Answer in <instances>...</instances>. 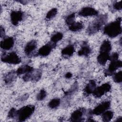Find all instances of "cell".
<instances>
[{
	"label": "cell",
	"mask_w": 122,
	"mask_h": 122,
	"mask_svg": "<svg viewBox=\"0 0 122 122\" xmlns=\"http://www.w3.org/2000/svg\"><path fill=\"white\" fill-rule=\"evenodd\" d=\"M46 95H47L46 92L44 90L42 89L40 91V92L37 94V99L39 101L43 100L46 97Z\"/></svg>",
	"instance_id": "29"
},
{
	"label": "cell",
	"mask_w": 122,
	"mask_h": 122,
	"mask_svg": "<svg viewBox=\"0 0 122 122\" xmlns=\"http://www.w3.org/2000/svg\"><path fill=\"white\" fill-rule=\"evenodd\" d=\"M65 78H66L67 79L70 78H71L72 77V74L71 72H67L65 74Z\"/></svg>",
	"instance_id": "34"
},
{
	"label": "cell",
	"mask_w": 122,
	"mask_h": 122,
	"mask_svg": "<svg viewBox=\"0 0 122 122\" xmlns=\"http://www.w3.org/2000/svg\"><path fill=\"white\" fill-rule=\"evenodd\" d=\"M119 58V54L117 52L113 53L111 56H110L109 60L110 61H114L118 60Z\"/></svg>",
	"instance_id": "32"
},
{
	"label": "cell",
	"mask_w": 122,
	"mask_h": 122,
	"mask_svg": "<svg viewBox=\"0 0 122 122\" xmlns=\"http://www.w3.org/2000/svg\"><path fill=\"white\" fill-rule=\"evenodd\" d=\"M63 38V34L61 32H57L52 36L51 39V41L56 43L58 41L61 40Z\"/></svg>",
	"instance_id": "25"
},
{
	"label": "cell",
	"mask_w": 122,
	"mask_h": 122,
	"mask_svg": "<svg viewBox=\"0 0 122 122\" xmlns=\"http://www.w3.org/2000/svg\"><path fill=\"white\" fill-rule=\"evenodd\" d=\"M42 74L41 71L40 70H33L32 71L26 73L22 78L24 81H38L41 78Z\"/></svg>",
	"instance_id": "7"
},
{
	"label": "cell",
	"mask_w": 122,
	"mask_h": 122,
	"mask_svg": "<svg viewBox=\"0 0 122 122\" xmlns=\"http://www.w3.org/2000/svg\"><path fill=\"white\" fill-rule=\"evenodd\" d=\"M61 103V100L59 98L52 99L48 103V106L51 109H55L58 107Z\"/></svg>",
	"instance_id": "24"
},
{
	"label": "cell",
	"mask_w": 122,
	"mask_h": 122,
	"mask_svg": "<svg viewBox=\"0 0 122 122\" xmlns=\"http://www.w3.org/2000/svg\"><path fill=\"white\" fill-rule=\"evenodd\" d=\"M35 106L28 105L24 106L17 111V119L19 122H23L29 118L34 112Z\"/></svg>",
	"instance_id": "3"
},
{
	"label": "cell",
	"mask_w": 122,
	"mask_h": 122,
	"mask_svg": "<svg viewBox=\"0 0 122 122\" xmlns=\"http://www.w3.org/2000/svg\"><path fill=\"white\" fill-rule=\"evenodd\" d=\"M83 25L82 23L80 22H74L70 25L69 29L72 31H77L81 30L83 28Z\"/></svg>",
	"instance_id": "21"
},
{
	"label": "cell",
	"mask_w": 122,
	"mask_h": 122,
	"mask_svg": "<svg viewBox=\"0 0 122 122\" xmlns=\"http://www.w3.org/2000/svg\"><path fill=\"white\" fill-rule=\"evenodd\" d=\"M122 19L118 18L115 21L107 24L103 28V33L110 38H114L122 32Z\"/></svg>",
	"instance_id": "1"
},
{
	"label": "cell",
	"mask_w": 122,
	"mask_h": 122,
	"mask_svg": "<svg viewBox=\"0 0 122 122\" xmlns=\"http://www.w3.org/2000/svg\"><path fill=\"white\" fill-rule=\"evenodd\" d=\"M74 47L72 45H69L61 51V55L64 56L71 57L74 52Z\"/></svg>",
	"instance_id": "19"
},
{
	"label": "cell",
	"mask_w": 122,
	"mask_h": 122,
	"mask_svg": "<svg viewBox=\"0 0 122 122\" xmlns=\"http://www.w3.org/2000/svg\"><path fill=\"white\" fill-rule=\"evenodd\" d=\"M111 89V85L108 83H105L99 87H96L92 94L95 97H101L105 93L109 92Z\"/></svg>",
	"instance_id": "6"
},
{
	"label": "cell",
	"mask_w": 122,
	"mask_h": 122,
	"mask_svg": "<svg viewBox=\"0 0 122 122\" xmlns=\"http://www.w3.org/2000/svg\"><path fill=\"white\" fill-rule=\"evenodd\" d=\"M14 39L12 37H6L0 43V47L4 50H10L13 47Z\"/></svg>",
	"instance_id": "13"
},
{
	"label": "cell",
	"mask_w": 122,
	"mask_h": 122,
	"mask_svg": "<svg viewBox=\"0 0 122 122\" xmlns=\"http://www.w3.org/2000/svg\"><path fill=\"white\" fill-rule=\"evenodd\" d=\"M56 45V43H53L51 41L48 42L45 45L42 46L38 51V54L40 56L45 57L50 54L52 50L55 48Z\"/></svg>",
	"instance_id": "8"
},
{
	"label": "cell",
	"mask_w": 122,
	"mask_h": 122,
	"mask_svg": "<svg viewBox=\"0 0 122 122\" xmlns=\"http://www.w3.org/2000/svg\"><path fill=\"white\" fill-rule=\"evenodd\" d=\"M109 53L105 52H99V54L97 57V61L99 64L104 65L106 63L107 61L109 60Z\"/></svg>",
	"instance_id": "18"
},
{
	"label": "cell",
	"mask_w": 122,
	"mask_h": 122,
	"mask_svg": "<svg viewBox=\"0 0 122 122\" xmlns=\"http://www.w3.org/2000/svg\"><path fill=\"white\" fill-rule=\"evenodd\" d=\"M23 13L20 10L12 11L10 15V21L11 23L16 26L23 19Z\"/></svg>",
	"instance_id": "10"
},
{
	"label": "cell",
	"mask_w": 122,
	"mask_h": 122,
	"mask_svg": "<svg viewBox=\"0 0 122 122\" xmlns=\"http://www.w3.org/2000/svg\"><path fill=\"white\" fill-rule=\"evenodd\" d=\"M79 15L83 17L96 16L98 14V11L94 8L91 7H85L81 9L78 13Z\"/></svg>",
	"instance_id": "11"
},
{
	"label": "cell",
	"mask_w": 122,
	"mask_h": 122,
	"mask_svg": "<svg viewBox=\"0 0 122 122\" xmlns=\"http://www.w3.org/2000/svg\"><path fill=\"white\" fill-rule=\"evenodd\" d=\"M122 117H120L119 118H118L117 119V120H116V121H118V122H122Z\"/></svg>",
	"instance_id": "36"
},
{
	"label": "cell",
	"mask_w": 122,
	"mask_h": 122,
	"mask_svg": "<svg viewBox=\"0 0 122 122\" xmlns=\"http://www.w3.org/2000/svg\"><path fill=\"white\" fill-rule=\"evenodd\" d=\"M111 103L109 101H105L102 102L97 106L92 111L93 114L98 115L102 114L104 112L107 111L110 107Z\"/></svg>",
	"instance_id": "9"
},
{
	"label": "cell",
	"mask_w": 122,
	"mask_h": 122,
	"mask_svg": "<svg viewBox=\"0 0 122 122\" xmlns=\"http://www.w3.org/2000/svg\"><path fill=\"white\" fill-rule=\"evenodd\" d=\"M112 50V44L108 40L104 41L100 48V52H105L109 53Z\"/></svg>",
	"instance_id": "17"
},
{
	"label": "cell",
	"mask_w": 122,
	"mask_h": 122,
	"mask_svg": "<svg viewBox=\"0 0 122 122\" xmlns=\"http://www.w3.org/2000/svg\"><path fill=\"white\" fill-rule=\"evenodd\" d=\"M34 69L32 67L28 65H25L19 68L18 70L16 71V73L17 75H19L24 73H29L30 72L32 71Z\"/></svg>",
	"instance_id": "20"
},
{
	"label": "cell",
	"mask_w": 122,
	"mask_h": 122,
	"mask_svg": "<svg viewBox=\"0 0 122 122\" xmlns=\"http://www.w3.org/2000/svg\"><path fill=\"white\" fill-rule=\"evenodd\" d=\"M2 61L12 64H18L21 62V60L17 53L15 52H11L8 54H3L1 55Z\"/></svg>",
	"instance_id": "4"
},
{
	"label": "cell",
	"mask_w": 122,
	"mask_h": 122,
	"mask_svg": "<svg viewBox=\"0 0 122 122\" xmlns=\"http://www.w3.org/2000/svg\"><path fill=\"white\" fill-rule=\"evenodd\" d=\"M15 72V71H11L9 72L8 74H7V75L5 76L4 78V81L6 83H10L15 80V73H16Z\"/></svg>",
	"instance_id": "23"
},
{
	"label": "cell",
	"mask_w": 122,
	"mask_h": 122,
	"mask_svg": "<svg viewBox=\"0 0 122 122\" xmlns=\"http://www.w3.org/2000/svg\"><path fill=\"white\" fill-rule=\"evenodd\" d=\"M96 88V84L95 81L94 80H91L84 88V92L85 94L86 95L92 94Z\"/></svg>",
	"instance_id": "16"
},
{
	"label": "cell",
	"mask_w": 122,
	"mask_h": 122,
	"mask_svg": "<svg viewBox=\"0 0 122 122\" xmlns=\"http://www.w3.org/2000/svg\"><path fill=\"white\" fill-rule=\"evenodd\" d=\"M113 80L116 83H120L122 81V72L120 71L113 74Z\"/></svg>",
	"instance_id": "27"
},
{
	"label": "cell",
	"mask_w": 122,
	"mask_h": 122,
	"mask_svg": "<svg viewBox=\"0 0 122 122\" xmlns=\"http://www.w3.org/2000/svg\"><path fill=\"white\" fill-rule=\"evenodd\" d=\"M75 17V14L74 13H72L70 14L69 15H68L65 20V21H66V23H67V24L69 26H70L72 23L74 22Z\"/></svg>",
	"instance_id": "28"
},
{
	"label": "cell",
	"mask_w": 122,
	"mask_h": 122,
	"mask_svg": "<svg viewBox=\"0 0 122 122\" xmlns=\"http://www.w3.org/2000/svg\"><path fill=\"white\" fill-rule=\"evenodd\" d=\"M17 111L15 108H12L9 112L8 116L10 118L13 119L15 117L16 118V117H17Z\"/></svg>",
	"instance_id": "30"
},
{
	"label": "cell",
	"mask_w": 122,
	"mask_h": 122,
	"mask_svg": "<svg viewBox=\"0 0 122 122\" xmlns=\"http://www.w3.org/2000/svg\"><path fill=\"white\" fill-rule=\"evenodd\" d=\"M57 11L58 10L56 8H53L50 10L46 14V19L50 20L54 17L57 13Z\"/></svg>",
	"instance_id": "26"
},
{
	"label": "cell",
	"mask_w": 122,
	"mask_h": 122,
	"mask_svg": "<svg viewBox=\"0 0 122 122\" xmlns=\"http://www.w3.org/2000/svg\"><path fill=\"white\" fill-rule=\"evenodd\" d=\"M19 2H20V3H21L22 4H25V3H27V2H28V1H24V0H23V1H19Z\"/></svg>",
	"instance_id": "35"
},
{
	"label": "cell",
	"mask_w": 122,
	"mask_h": 122,
	"mask_svg": "<svg viewBox=\"0 0 122 122\" xmlns=\"http://www.w3.org/2000/svg\"><path fill=\"white\" fill-rule=\"evenodd\" d=\"M0 37L2 38V37L4 36L5 35V30L4 28H3L2 26H0Z\"/></svg>",
	"instance_id": "33"
},
{
	"label": "cell",
	"mask_w": 122,
	"mask_h": 122,
	"mask_svg": "<svg viewBox=\"0 0 122 122\" xmlns=\"http://www.w3.org/2000/svg\"><path fill=\"white\" fill-rule=\"evenodd\" d=\"M37 42L35 40H31L28 42L24 48V52L27 55H30L36 48Z\"/></svg>",
	"instance_id": "14"
},
{
	"label": "cell",
	"mask_w": 122,
	"mask_h": 122,
	"mask_svg": "<svg viewBox=\"0 0 122 122\" xmlns=\"http://www.w3.org/2000/svg\"><path fill=\"white\" fill-rule=\"evenodd\" d=\"M113 113L111 111H106L102 113V119L103 122H109L112 118Z\"/></svg>",
	"instance_id": "22"
},
{
	"label": "cell",
	"mask_w": 122,
	"mask_h": 122,
	"mask_svg": "<svg viewBox=\"0 0 122 122\" xmlns=\"http://www.w3.org/2000/svg\"><path fill=\"white\" fill-rule=\"evenodd\" d=\"M85 111L82 109H79L74 111L71 116V120L72 122H81L84 120L83 118Z\"/></svg>",
	"instance_id": "12"
},
{
	"label": "cell",
	"mask_w": 122,
	"mask_h": 122,
	"mask_svg": "<svg viewBox=\"0 0 122 122\" xmlns=\"http://www.w3.org/2000/svg\"><path fill=\"white\" fill-rule=\"evenodd\" d=\"M107 20L106 15L99 16L93 21L90 24L87 31L89 34H93L99 31Z\"/></svg>",
	"instance_id": "2"
},
{
	"label": "cell",
	"mask_w": 122,
	"mask_h": 122,
	"mask_svg": "<svg viewBox=\"0 0 122 122\" xmlns=\"http://www.w3.org/2000/svg\"><path fill=\"white\" fill-rule=\"evenodd\" d=\"M92 50L86 42H83L81 46V48L78 52L79 56H88L91 52Z\"/></svg>",
	"instance_id": "15"
},
{
	"label": "cell",
	"mask_w": 122,
	"mask_h": 122,
	"mask_svg": "<svg viewBox=\"0 0 122 122\" xmlns=\"http://www.w3.org/2000/svg\"><path fill=\"white\" fill-rule=\"evenodd\" d=\"M122 66V61L120 60L111 61V63L109 65L108 68L104 72L105 76H112L115 73V71L119 68Z\"/></svg>",
	"instance_id": "5"
},
{
	"label": "cell",
	"mask_w": 122,
	"mask_h": 122,
	"mask_svg": "<svg viewBox=\"0 0 122 122\" xmlns=\"http://www.w3.org/2000/svg\"><path fill=\"white\" fill-rule=\"evenodd\" d=\"M113 8L117 10H121L122 9V1H120L119 2H117L113 4Z\"/></svg>",
	"instance_id": "31"
}]
</instances>
